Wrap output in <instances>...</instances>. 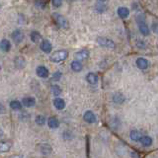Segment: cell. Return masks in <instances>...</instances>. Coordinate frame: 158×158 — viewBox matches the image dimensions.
I'll return each instance as SVG.
<instances>
[{"label":"cell","instance_id":"e575fe53","mask_svg":"<svg viewBox=\"0 0 158 158\" xmlns=\"http://www.w3.org/2000/svg\"><path fill=\"white\" fill-rule=\"evenodd\" d=\"M99 1H101V2H105V1H107V0H99Z\"/></svg>","mask_w":158,"mask_h":158},{"label":"cell","instance_id":"d4e9b609","mask_svg":"<svg viewBox=\"0 0 158 158\" xmlns=\"http://www.w3.org/2000/svg\"><path fill=\"white\" fill-rule=\"evenodd\" d=\"M30 39H31V41L33 43H38L40 40L42 39V36H41V34H40L39 32L33 31L31 34H30Z\"/></svg>","mask_w":158,"mask_h":158},{"label":"cell","instance_id":"5bb4252c","mask_svg":"<svg viewBox=\"0 0 158 158\" xmlns=\"http://www.w3.org/2000/svg\"><path fill=\"white\" fill-rule=\"evenodd\" d=\"M14 64H15V67L18 68V69H23L26 65V60L23 56H16L14 58Z\"/></svg>","mask_w":158,"mask_h":158},{"label":"cell","instance_id":"f546056e","mask_svg":"<svg viewBox=\"0 0 158 158\" xmlns=\"http://www.w3.org/2000/svg\"><path fill=\"white\" fill-rule=\"evenodd\" d=\"M96 10L98 12H104V11H106V6L102 3H97L96 4Z\"/></svg>","mask_w":158,"mask_h":158},{"label":"cell","instance_id":"cb8c5ba5","mask_svg":"<svg viewBox=\"0 0 158 158\" xmlns=\"http://www.w3.org/2000/svg\"><path fill=\"white\" fill-rule=\"evenodd\" d=\"M9 106H10V108L12 109V110H14V111H20L22 109V104H21V102L20 101H17V100H13V101H11L10 102V104H9Z\"/></svg>","mask_w":158,"mask_h":158},{"label":"cell","instance_id":"44dd1931","mask_svg":"<svg viewBox=\"0 0 158 158\" xmlns=\"http://www.w3.org/2000/svg\"><path fill=\"white\" fill-rule=\"evenodd\" d=\"M70 67H71V69H72L74 72H80L82 69H83L82 63L80 61H78V60L72 61L71 64H70Z\"/></svg>","mask_w":158,"mask_h":158},{"label":"cell","instance_id":"8992f818","mask_svg":"<svg viewBox=\"0 0 158 158\" xmlns=\"http://www.w3.org/2000/svg\"><path fill=\"white\" fill-rule=\"evenodd\" d=\"M83 120L88 123H94L97 122V117L92 111H86L83 115Z\"/></svg>","mask_w":158,"mask_h":158},{"label":"cell","instance_id":"603a6c76","mask_svg":"<svg viewBox=\"0 0 158 158\" xmlns=\"http://www.w3.org/2000/svg\"><path fill=\"white\" fill-rule=\"evenodd\" d=\"M140 143L142 144V146H145V147H148V146H150L152 144V138L150 136H148V135H142L141 137V139L139 140Z\"/></svg>","mask_w":158,"mask_h":158},{"label":"cell","instance_id":"4fadbf2b","mask_svg":"<svg viewBox=\"0 0 158 158\" xmlns=\"http://www.w3.org/2000/svg\"><path fill=\"white\" fill-rule=\"evenodd\" d=\"M126 101V97L123 94L120 93V92H117L114 94L113 96V102L116 103V104H118V105H122V104H123Z\"/></svg>","mask_w":158,"mask_h":158},{"label":"cell","instance_id":"d6a6232c","mask_svg":"<svg viewBox=\"0 0 158 158\" xmlns=\"http://www.w3.org/2000/svg\"><path fill=\"white\" fill-rule=\"evenodd\" d=\"M10 158H25V157L21 154H14L12 156H10Z\"/></svg>","mask_w":158,"mask_h":158},{"label":"cell","instance_id":"1f68e13d","mask_svg":"<svg viewBox=\"0 0 158 158\" xmlns=\"http://www.w3.org/2000/svg\"><path fill=\"white\" fill-rule=\"evenodd\" d=\"M6 113V109H5L3 104L0 103V115H2V114H5Z\"/></svg>","mask_w":158,"mask_h":158},{"label":"cell","instance_id":"4316f807","mask_svg":"<svg viewBox=\"0 0 158 158\" xmlns=\"http://www.w3.org/2000/svg\"><path fill=\"white\" fill-rule=\"evenodd\" d=\"M35 122H36L38 126H44V123H47V118L42 115H39L36 117V118H35Z\"/></svg>","mask_w":158,"mask_h":158},{"label":"cell","instance_id":"6da1fadb","mask_svg":"<svg viewBox=\"0 0 158 158\" xmlns=\"http://www.w3.org/2000/svg\"><path fill=\"white\" fill-rule=\"evenodd\" d=\"M135 21L137 23V26H138V29H139L140 33L143 35V36H148V35H149V33H150V31H149V28H148V26H147L146 23H145V18H144V16H143V15H141V14L137 15Z\"/></svg>","mask_w":158,"mask_h":158},{"label":"cell","instance_id":"52a82bcc","mask_svg":"<svg viewBox=\"0 0 158 158\" xmlns=\"http://www.w3.org/2000/svg\"><path fill=\"white\" fill-rule=\"evenodd\" d=\"M11 37H12V40L14 41V43L18 44H21L23 42L24 34H23V32L21 31V30H15V31L12 33Z\"/></svg>","mask_w":158,"mask_h":158},{"label":"cell","instance_id":"8fae6325","mask_svg":"<svg viewBox=\"0 0 158 158\" xmlns=\"http://www.w3.org/2000/svg\"><path fill=\"white\" fill-rule=\"evenodd\" d=\"M36 99H35L34 97H25L22 99V106H25L26 108H31V107H34L35 105H36Z\"/></svg>","mask_w":158,"mask_h":158},{"label":"cell","instance_id":"836d02e7","mask_svg":"<svg viewBox=\"0 0 158 158\" xmlns=\"http://www.w3.org/2000/svg\"><path fill=\"white\" fill-rule=\"evenodd\" d=\"M152 29H153V32H154V33H157V24H156V23L153 24Z\"/></svg>","mask_w":158,"mask_h":158},{"label":"cell","instance_id":"8d00e7d4","mask_svg":"<svg viewBox=\"0 0 158 158\" xmlns=\"http://www.w3.org/2000/svg\"><path fill=\"white\" fill-rule=\"evenodd\" d=\"M0 70H1V66H0Z\"/></svg>","mask_w":158,"mask_h":158},{"label":"cell","instance_id":"83f0119b","mask_svg":"<svg viewBox=\"0 0 158 158\" xmlns=\"http://www.w3.org/2000/svg\"><path fill=\"white\" fill-rule=\"evenodd\" d=\"M47 5L46 0H35V6L39 9H44Z\"/></svg>","mask_w":158,"mask_h":158},{"label":"cell","instance_id":"3957f363","mask_svg":"<svg viewBox=\"0 0 158 158\" xmlns=\"http://www.w3.org/2000/svg\"><path fill=\"white\" fill-rule=\"evenodd\" d=\"M68 56V52L67 51H64V49H60V51H56V52H53L49 59L53 63H59L61 61H64Z\"/></svg>","mask_w":158,"mask_h":158},{"label":"cell","instance_id":"30bf717a","mask_svg":"<svg viewBox=\"0 0 158 158\" xmlns=\"http://www.w3.org/2000/svg\"><path fill=\"white\" fill-rule=\"evenodd\" d=\"M38 149H39L40 153H42V154H44V155L51 154V153L52 152V146L49 144H48V143H42V144H39Z\"/></svg>","mask_w":158,"mask_h":158},{"label":"cell","instance_id":"ba28073f","mask_svg":"<svg viewBox=\"0 0 158 158\" xmlns=\"http://www.w3.org/2000/svg\"><path fill=\"white\" fill-rule=\"evenodd\" d=\"M12 147V141L3 139L0 141V153H7Z\"/></svg>","mask_w":158,"mask_h":158},{"label":"cell","instance_id":"f1b7e54d","mask_svg":"<svg viewBox=\"0 0 158 158\" xmlns=\"http://www.w3.org/2000/svg\"><path fill=\"white\" fill-rule=\"evenodd\" d=\"M61 76H62V73L60 71H56V72L53 73V75L52 77V81H58L59 79L61 78Z\"/></svg>","mask_w":158,"mask_h":158},{"label":"cell","instance_id":"7a4b0ae2","mask_svg":"<svg viewBox=\"0 0 158 158\" xmlns=\"http://www.w3.org/2000/svg\"><path fill=\"white\" fill-rule=\"evenodd\" d=\"M52 18L53 20V22L56 23V25L59 28H62V29H67L69 27V23L67 21V19L62 16L61 14H58V13H52Z\"/></svg>","mask_w":158,"mask_h":158},{"label":"cell","instance_id":"4dcf8cb0","mask_svg":"<svg viewBox=\"0 0 158 158\" xmlns=\"http://www.w3.org/2000/svg\"><path fill=\"white\" fill-rule=\"evenodd\" d=\"M52 3L54 7H60L62 5V0H52Z\"/></svg>","mask_w":158,"mask_h":158},{"label":"cell","instance_id":"5b68a950","mask_svg":"<svg viewBox=\"0 0 158 158\" xmlns=\"http://www.w3.org/2000/svg\"><path fill=\"white\" fill-rule=\"evenodd\" d=\"M74 56H75L76 60L80 61V62L83 61V60H86V59H88V57H89V51L86 48L80 49L79 52H75Z\"/></svg>","mask_w":158,"mask_h":158},{"label":"cell","instance_id":"2e32d148","mask_svg":"<svg viewBox=\"0 0 158 158\" xmlns=\"http://www.w3.org/2000/svg\"><path fill=\"white\" fill-rule=\"evenodd\" d=\"M53 106L56 107L57 110H63V109L65 108V101L61 98L56 97V98H54V100H53Z\"/></svg>","mask_w":158,"mask_h":158},{"label":"cell","instance_id":"7c38bea8","mask_svg":"<svg viewBox=\"0 0 158 158\" xmlns=\"http://www.w3.org/2000/svg\"><path fill=\"white\" fill-rule=\"evenodd\" d=\"M136 66L141 69V70H144V69L148 68L149 66V62L146 58H143V57H138L136 59Z\"/></svg>","mask_w":158,"mask_h":158},{"label":"cell","instance_id":"7402d4cb","mask_svg":"<svg viewBox=\"0 0 158 158\" xmlns=\"http://www.w3.org/2000/svg\"><path fill=\"white\" fill-rule=\"evenodd\" d=\"M117 13L121 18L125 19V18H127L128 15H130V10H128L127 7H120L118 9Z\"/></svg>","mask_w":158,"mask_h":158},{"label":"cell","instance_id":"d6986e66","mask_svg":"<svg viewBox=\"0 0 158 158\" xmlns=\"http://www.w3.org/2000/svg\"><path fill=\"white\" fill-rule=\"evenodd\" d=\"M11 48V43H10L8 40L3 39L1 42H0V49L3 51L4 52H8Z\"/></svg>","mask_w":158,"mask_h":158},{"label":"cell","instance_id":"e0dca14e","mask_svg":"<svg viewBox=\"0 0 158 158\" xmlns=\"http://www.w3.org/2000/svg\"><path fill=\"white\" fill-rule=\"evenodd\" d=\"M41 49L44 52L49 53L52 52V44L48 41V40H44V41L42 42V44H41Z\"/></svg>","mask_w":158,"mask_h":158},{"label":"cell","instance_id":"277c9868","mask_svg":"<svg viewBox=\"0 0 158 158\" xmlns=\"http://www.w3.org/2000/svg\"><path fill=\"white\" fill-rule=\"evenodd\" d=\"M97 43L100 44L103 48H111L114 49L116 48V44L114 43L111 39L105 38V37H98L97 38Z\"/></svg>","mask_w":158,"mask_h":158},{"label":"cell","instance_id":"484cf974","mask_svg":"<svg viewBox=\"0 0 158 158\" xmlns=\"http://www.w3.org/2000/svg\"><path fill=\"white\" fill-rule=\"evenodd\" d=\"M52 92L56 97H58L61 94L62 90L59 85H57V84H53V85H52Z\"/></svg>","mask_w":158,"mask_h":158},{"label":"cell","instance_id":"9a60e30c","mask_svg":"<svg viewBox=\"0 0 158 158\" xmlns=\"http://www.w3.org/2000/svg\"><path fill=\"white\" fill-rule=\"evenodd\" d=\"M130 137H131V139L132 141H135V142H138L140 139H141V137H142V133L139 131H137V130H132L131 132H130Z\"/></svg>","mask_w":158,"mask_h":158},{"label":"cell","instance_id":"ac0fdd59","mask_svg":"<svg viewBox=\"0 0 158 158\" xmlns=\"http://www.w3.org/2000/svg\"><path fill=\"white\" fill-rule=\"evenodd\" d=\"M48 121V127L52 128V130H56V128H57L59 127V121L57 120V118L56 117H49Z\"/></svg>","mask_w":158,"mask_h":158},{"label":"cell","instance_id":"ffe728a7","mask_svg":"<svg viewBox=\"0 0 158 158\" xmlns=\"http://www.w3.org/2000/svg\"><path fill=\"white\" fill-rule=\"evenodd\" d=\"M86 80L89 84L94 85V84H96L98 82V75L94 72H89L86 75Z\"/></svg>","mask_w":158,"mask_h":158},{"label":"cell","instance_id":"d590c367","mask_svg":"<svg viewBox=\"0 0 158 158\" xmlns=\"http://www.w3.org/2000/svg\"><path fill=\"white\" fill-rule=\"evenodd\" d=\"M0 10H1V4H0Z\"/></svg>","mask_w":158,"mask_h":158},{"label":"cell","instance_id":"9c48e42d","mask_svg":"<svg viewBox=\"0 0 158 158\" xmlns=\"http://www.w3.org/2000/svg\"><path fill=\"white\" fill-rule=\"evenodd\" d=\"M36 73H37V75L39 77H41V78H48V75H49L48 69L46 66H44V65L38 66L37 69H36Z\"/></svg>","mask_w":158,"mask_h":158}]
</instances>
